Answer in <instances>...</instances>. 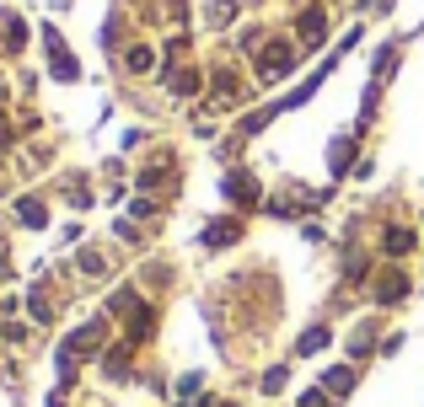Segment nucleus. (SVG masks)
Returning <instances> with one entry per match:
<instances>
[{"label": "nucleus", "instance_id": "nucleus-8", "mask_svg": "<svg viewBox=\"0 0 424 407\" xmlns=\"http://www.w3.org/2000/svg\"><path fill=\"white\" fill-rule=\"evenodd\" d=\"M172 91H178V96H194V91H199V75H178V81H172Z\"/></svg>", "mask_w": 424, "mask_h": 407}, {"label": "nucleus", "instance_id": "nucleus-9", "mask_svg": "<svg viewBox=\"0 0 424 407\" xmlns=\"http://www.w3.org/2000/svg\"><path fill=\"white\" fill-rule=\"evenodd\" d=\"M11 145V123H6V113H0V150Z\"/></svg>", "mask_w": 424, "mask_h": 407}, {"label": "nucleus", "instance_id": "nucleus-6", "mask_svg": "<svg viewBox=\"0 0 424 407\" xmlns=\"http://www.w3.org/2000/svg\"><path fill=\"white\" fill-rule=\"evenodd\" d=\"M349 386H354V370H327V391L333 396H344Z\"/></svg>", "mask_w": 424, "mask_h": 407}, {"label": "nucleus", "instance_id": "nucleus-7", "mask_svg": "<svg viewBox=\"0 0 424 407\" xmlns=\"http://www.w3.org/2000/svg\"><path fill=\"white\" fill-rule=\"evenodd\" d=\"M317 348H327V327H312V333L301 338V354H317Z\"/></svg>", "mask_w": 424, "mask_h": 407}, {"label": "nucleus", "instance_id": "nucleus-5", "mask_svg": "<svg viewBox=\"0 0 424 407\" xmlns=\"http://www.w3.org/2000/svg\"><path fill=\"white\" fill-rule=\"evenodd\" d=\"M43 220H49V209L38 199H22V225H43Z\"/></svg>", "mask_w": 424, "mask_h": 407}, {"label": "nucleus", "instance_id": "nucleus-3", "mask_svg": "<svg viewBox=\"0 0 424 407\" xmlns=\"http://www.w3.org/2000/svg\"><path fill=\"white\" fill-rule=\"evenodd\" d=\"M151 327H156V311L151 306H134V322H129V338L140 343V338H151Z\"/></svg>", "mask_w": 424, "mask_h": 407}, {"label": "nucleus", "instance_id": "nucleus-1", "mask_svg": "<svg viewBox=\"0 0 424 407\" xmlns=\"http://www.w3.org/2000/svg\"><path fill=\"white\" fill-rule=\"evenodd\" d=\"M381 247H387V257H408V252H413V230L408 225H392L387 236H381Z\"/></svg>", "mask_w": 424, "mask_h": 407}, {"label": "nucleus", "instance_id": "nucleus-2", "mask_svg": "<svg viewBox=\"0 0 424 407\" xmlns=\"http://www.w3.org/2000/svg\"><path fill=\"white\" fill-rule=\"evenodd\" d=\"M403 295H408V279L403 274H381L376 279V300H403Z\"/></svg>", "mask_w": 424, "mask_h": 407}, {"label": "nucleus", "instance_id": "nucleus-4", "mask_svg": "<svg viewBox=\"0 0 424 407\" xmlns=\"http://www.w3.org/2000/svg\"><path fill=\"white\" fill-rule=\"evenodd\" d=\"M205 236H210V247H226V241H237L242 230H237V220H220V225H210Z\"/></svg>", "mask_w": 424, "mask_h": 407}, {"label": "nucleus", "instance_id": "nucleus-10", "mask_svg": "<svg viewBox=\"0 0 424 407\" xmlns=\"http://www.w3.org/2000/svg\"><path fill=\"white\" fill-rule=\"evenodd\" d=\"M301 407H327V396H322V391H312V396H306Z\"/></svg>", "mask_w": 424, "mask_h": 407}]
</instances>
